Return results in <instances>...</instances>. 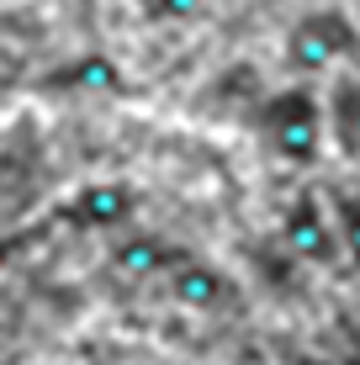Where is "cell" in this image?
<instances>
[{"label": "cell", "mask_w": 360, "mask_h": 365, "mask_svg": "<svg viewBox=\"0 0 360 365\" xmlns=\"http://www.w3.org/2000/svg\"><path fill=\"white\" fill-rule=\"evenodd\" d=\"M254 138L276 165L287 170H318L329 159V122H324V91L313 80H287L254 106Z\"/></svg>", "instance_id": "obj_1"}, {"label": "cell", "mask_w": 360, "mask_h": 365, "mask_svg": "<svg viewBox=\"0 0 360 365\" xmlns=\"http://www.w3.org/2000/svg\"><path fill=\"white\" fill-rule=\"evenodd\" d=\"M281 58L297 80H329V74L360 64V32L350 21V11L339 6H307L302 16L287 27V43H281Z\"/></svg>", "instance_id": "obj_2"}, {"label": "cell", "mask_w": 360, "mask_h": 365, "mask_svg": "<svg viewBox=\"0 0 360 365\" xmlns=\"http://www.w3.org/2000/svg\"><path fill=\"white\" fill-rule=\"evenodd\" d=\"M53 217L64 222L69 233L117 238V233H128L133 222L143 217V191L133 180H117V175H96V180H80L74 191L58 196Z\"/></svg>", "instance_id": "obj_3"}, {"label": "cell", "mask_w": 360, "mask_h": 365, "mask_svg": "<svg viewBox=\"0 0 360 365\" xmlns=\"http://www.w3.org/2000/svg\"><path fill=\"white\" fill-rule=\"evenodd\" d=\"M281 244L297 265H313V270L339 265V238H334V212L324 191H297L281 207Z\"/></svg>", "instance_id": "obj_4"}, {"label": "cell", "mask_w": 360, "mask_h": 365, "mask_svg": "<svg viewBox=\"0 0 360 365\" xmlns=\"http://www.w3.org/2000/svg\"><path fill=\"white\" fill-rule=\"evenodd\" d=\"M185 255H191V249H185L180 238H170V233H159V228H143V222H133L128 233L106 238V265H111V275L138 281V286H165L170 270H175Z\"/></svg>", "instance_id": "obj_5"}, {"label": "cell", "mask_w": 360, "mask_h": 365, "mask_svg": "<svg viewBox=\"0 0 360 365\" xmlns=\"http://www.w3.org/2000/svg\"><path fill=\"white\" fill-rule=\"evenodd\" d=\"M165 297L175 312H191V318H217L239 302V281L207 255H185L165 281Z\"/></svg>", "instance_id": "obj_6"}, {"label": "cell", "mask_w": 360, "mask_h": 365, "mask_svg": "<svg viewBox=\"0 0 360 365\" xmlns=\"http://www.w3.org/2000/svg\"><path fill=\"white\" fill-rule=\"evenodd\" d=\"M324 122H329V154L350 175H360V64L329 74L324 85Z\"/></svg>", "instance_id": "obj_7"}, {"label": "cell", "mask_w": 360, "mask_h": 365, "mask_svg": "<svg viewBox=\"0 0 360 365\" xmlns=\"http://www.w3.org/2000/svg\"><path fill=\"white\" fill-rule=\"evenodd\" d=\"M329 212H334V238H339V259L360 275V175L339 180L329 191Z\"/></svg>", "instance_id": "obj_8"}, {"label": "cell", "mask_w": 360, "mask_h": 365, "mask_svg": "<svg viewBox=\"0 0 360 365\" xmlns=\"http://www.w3.org/2000/svg\"><path fill=\"white\" fill-rule=\"evenodd\" d=\"M53 85L58 91H74V96H111V91H122V69H117V58H106V53H85V58H74L69 69H58Z\"/></svg>", "instance_id": "obj_9"}, {"label": "cell", "mask_w": 360, "mask_h": 365, "mask_svg": "<svg viewBox=\"0 0 360 365\" xmlns=\"http://www.w3.org/2000/svg\"><path fill=\"white\" fill-rule=\"evenodd\" d=\"M138 6H143V16L154 21V27H191L207 11V0H138Z\"/></svg>", "instance_id": "obj_10"}]
</instances>
